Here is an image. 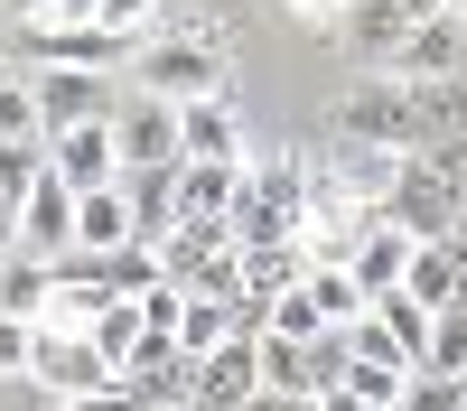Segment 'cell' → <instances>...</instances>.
<instances>
[{
    "label": "cell",
    "instance_id": "1",
    "mask_svg": "<svg viewBox=\"0 0 467 411\" xmlns=\"http://www.w3.org/2000/svg\"><path fill=\"white\" fill-rule=\"evenodd\" d=\"M308 224V159L299 149H271V159H244V197H234V243L271 252V243H299Z\"/></svg>",
    "mask_w": 467,
    "mask_h": 411
},
{
    "label": "cell",
    "instance_id": "2",
    "mask_svg": "<svg viewBox=\"0 0 467 411\" xmlns=\"http://www.w3.org/2000/svg\"><path fill=\"white\" fill-rule=\"evenodd\" d=\"M224 47L215 37H187V28H150L140 47H131V75L122 85L131 94H160V103H206V94H224Z\"/></svg>",
    "mask_w": 467,
    "mask_h": 411
},
{
    "label": "cell",
    "instance_id": "3",
    "mask_svg": "<svg viewBox=\"0 0 467 411\" xmlns=\"http://www.w3.org/2000/svg\"><path fill=\"white\" fill-rule=\"evenodd\" d=\"M327 140H337V149L411 159V85H402V75H365V85H346L337 112H327Z\"/></svg>",
    "mask_w": 467,
    "mask_h": 411
},
{
    "label": "cell",
    "instance_id": "4",
    "mask_svg": "<svg viewBox=\"0 0 467 411\" xmlns=\"http://www.w3.org/2000/svg\"><path fill=\"white\" fill-rule=\"evenodd\" d=\"M28 94H37V122H47V140H57V131L122 122V103H131L122 75H75V66H37V75H28Z\"/></svg>",
    "mask_w": 467,
    "mask_h": 411
},
{
    "label": "cell",
    "instance_id": "5",
    "mask_svg": "<svg viewBox=\"0 0 467 411\" xmlns=\"http://www.w3.org/2000/svg\"><path fill=\"white\" fill-rule=\"evenodd\" d=\"M28 384H47V402H85V393H112V365L94 355V336H47L37 327Z\"/></svg>",
    "mask_w": 467,
    "mask_h": 411
},
{
    "label": "cell",
    "instance_id": "6",
    "mask_svg": "<svg viewBox=\"0 0 467 411\" xmlns=\"http://www.w3.org/2000/svg\"><path fill=\"white\" fill-rule=\"evenodd\" d=\"M112 149H122V178H131V169H178V159H187V149H178V103L131 94L122 122H112Z\"/></svg>",
    "mask_w": 467,
    "mask_h": 411
},
{
    "label": "cell",
    "instance_id": "7",
    "mask_svg": "<svg viewBox=\"0 0 467 411\" xmlns=\"http://www.w3.org/2000/svg\"><path fill=\"white\" fill-rule=\"evenodd\" d=\"M47 178L66 187V197H103V187H122L112 122H94V131H57V140H47Z\"/></svg>",
    "mask_w": 467,
    "mask_h": 411
},
{
    "label": "cell",
    "instance_id": "8",
    "mask_svg": "<svg viewBox=\"0 0 467 411\" xmlns=\"http://www.w3.org/2000/svg\"><path fill=\"white\" fill-rule=\"evenodd\" d=\"M411 28H420V19H402L393 0H346V19H337L346 57H356L365 75H393V66H402V47H411Z\"/></svg>",
    "mask_w": 467,
    "mask_h": 411
},
{
    "label": "cell",
    "instance_id": "9",
    "mask_svg": "<svg viewBox=\"0 0 467 411\" xmlns=\"http://www.w3.org/2000/svg\"><path fill=\"white\" fill-rule=\"evenodd\" d=\"M262 393V346H215V355H197V393H187V411H244Z\"/></svg>",
    "mask_w": 467,
    "mask_h": 411
},
{
    "label": "cell",
    "instance_id": "10",
    "mask_svg": "<svg viewBox=\"0 0 467 411\" xmlns=\"http://www.w3.org/2000/svg\"><path fill=\"white\" fill-rule=\"evenodd\" d=\"M19 252H37V262H66L75 252V197L57 178H37L19 197Z\"/></svg>",
    "mask_w": 467,
    "mask_h": 411
},
{
    "label": "cell",
    "instance_id": "11",
    "mask_svg": "<svg viewBox=\"0 0 467 411\" xmlns=\"http://www.w3.org/2000/svg\"><path fill=\"white\" fill-rule=\"evenodd\" d=\"M178 149H187V159H234V169H244V112H234V94L178 103Z\"/></svg>",
    "mask_w": 467,
    "mask_h": 411
},
{
    "label": "cell",
    "instance_id": "12",
    "mask_svg": "<svg viewBox=\"0 0 467 411\" xmlns=\"http://www.w3.org/2000/svg\"><path fill=\"white\" fill-rule=\"evenodd\" d=\"M393 75H402V85H458V75H467V28L458 19H420Z\"/></svg>",
    "mask_w": 467,
    "mask_h": 411
},
{
    "label": "cell",
    "instance_id": "13",
    "mask_svg": "<svg viewBox=\"0 0 467 411\" xmlns=\"http://www.w3.org/2000/svg\"><path fill=\"white\" fill-rule=\"evenodd\" d=\"M411 252H420V243L402 234V224H383V215H374V234L356 243V262H346V272H356V290H365V299H393V290L411 281Z\"/></svg>",
    "mask_w": 467,
    "mask_h": 411
},
{
    "label": "cell",
    "instance_id": "14",
    "mask_svg": "<svg viewBox=\"0 0 467 411\" xmlns=\"http://www.w3.org/2000/svg\"><path fill=\"white\" fill-rule=\"evenodd\" d=\"M122 206H131V243L160 252L169 224H178V169H131L122 178Z\"/></svg>",
    "mask_w": 467,
    "mask_h": 411
},
{
    "label": "cell",
    "instance_id": "15",
    "mask_svg": "<svg viewBox=\"0 0 467 411\" xmlns=\"http://www.w3.org/2000/svg\"><path fill=\"white\" fill-rule=\"evenodd\" d=\"M467 140V75L458 85H411V149H458Z\"/></svg>",
    "mask_w": 467,
    "mask_h": 411
},
{
    "label": "cell",
    "instance_id": "16",
    "mask_svg": "<svg viewBox=\"0 0 467 411\" xmlns=\"http://www.w3.org/2000/svg\"><path fill=\"white\" fill-rule=\"evenodd\" d=\"M28 47L75 75H131V37H112V28H66V37H28Z\"/></svg>",
    "mask_w": 467,
    "mask_h": 411
},
{
    "label": "cell",
    "instance_id": "17",
    "mask_svg": "<svg viewBox=\"0 0 467 411\" xmlns=\"http://www.w3.org/2000/svg\"><path fill=\"white\" fill-rule=\"evenodd\" d=\"M402 290L420 299V309H458V299H467V243H458V234H449V243H420Z\"/></svg>",
    "mask_w": 467,
    "mask_h": 411
},
{
    "label": "cell",
    "instance_id": "18",
    "mask_svg": "<svg viewBox=\"0 0 467 411\" xmlns=\"http://www.w3.org/2000/svg\"><path fill=\"white\" fill-rule=\"evenodd\" d=\"M234 197H244L234 159H178V224L187 215H234Z\"/></svg>",
    "mask_w": 467,
    "mask_h": 411
},
{
    "label": "cell",
    "instance_id": "19",
    "mask_svg": "<svg viewBox=\"0 0 467 411\" xmlns=\"http://www.w3.org/2000/svg\"><path fill=\"white\" fill-rule=\"evenodd\" d=\"M47 290H57V272L37 252H0V318H47Z\"/></svg>",
    "mask_w": 467,
    "mask_h": 411
},
{
    "label": "cell",
    "instance_id": "20",
    "mask_svg": "<svg viewBox=\"0 0 467 411\" xmlns=\"http://www.w3.org/2000/svg\"><path fill=\"white\" fill-rule=\"evenodd\" d=\"M122 243H131V206H122V187L75 197V252H122Z\"/></svg>",
    "mask_w": 467,
    "mask_h": 411
},
{
    "label": "cell",
    "instance_id": "21",
    "mask_svg": "<svg viewBox=\"0 0 467 411\" xmlns=\"http://www.w3.org/2000/svg\"><path fill=\"white\" fill-rule=\"evenodd\" d=\"M262 393H299V402H318V355H308L299 336H262Z\"/></svg>",
    "mask_w": 467,
    "mask_h": 411
},
{
    "label": "cell",
    "instance_id": "22",
    "mask_svg": "<svg viewBox=\"0 0 467 411\" xmlns=\"http://www.w3.org/2000/svg\"><path fill=\"white\" fill-rule=\"evenodd\" d=\"M140 336H150V318H140V299H103V318H94V355L122 374L131 355H140Z\"/></svg>",
    "mask_w": 467,
    "mask_h": 411
},
{
    "label": "cell",
    "instance_id": "23",
    "mask_svg": "<svg viewBox=\"0 0 467 411\" xmlns=\"http://www.w3.org/2000/svg\"><path fill=\"white\" fill-rule=\"evenodd\" d=\"M299 281H308V252H299V243H271V252H244V290H253V299H290Z\"/></svg>",
    "mask_w": 467,
    "mask_h": 411
},
{
    "label": "cell",
    "instance_id": "24",
    "mask_svg": "<svg viewBox=\"0 0 467 411\" xmlns=\"http://www.w3.org/2000/svg\"><path fill=\"white\" fill-rule=\"evenodd\" d=\"M234 346V299H187L178 309V355H215Z\"/></svg>",
    "mask_w": 467,
    "mask_h": 411
},
{
    "label": "cell",
    "instance_id": "25",
    "mask_svg": "<svg viewBox=\"0 0 467 411\" xmlns=\"http://www.w3.org/2000/svg\"><path fill=\"white\" fill-rule=\"evenodd\" d=\"M28 140H47L37 94H28V75H0V149H28Z\"/></svg>",
    "mask_w": 467,
    "mask_h": 411
},
{
    "label": "cell",
    "instance_id": "26",
    "mask_svg": "<svg viewBox=\"0 0 467 411\" xmlns=\"http://www.w3.org/2000/svg\"><path fill=\"white\" fill-rule=\"evenodd\" d=\"M420 374H449V384L467 374V299H458V309H431V365H420Z\"/></svg>",
    "mask_w": 467,
    "mask_h": 411
},
{
    "label": "cell",
    "instance_id": "27",
    "mask_svg": "<svg viewBox=\"0 0 467 411\" xmlns=\"http://www.w3.org/2000/svg\"><path fill=\"white\" fill-rule=\"evenodd\" d=\"M393 411H467V393L449 384V374H411V384H402V402Z\"/></svg>",
    "mask_w": 467,
    "mask_h": 411
},
{
    "label": "cell",
    "instance_id": "28",
    "mask_svg": "<svg viewBox=\"0 0 467 411\" xmlns=\"http://www.w3.org/2000/svg\"><path fill=\"white\" fill-rule=\"evenodd\" d=\"M37 178H47V140H28V149H0V197H28Z\"/></svg>",
    "mask_w": 467,
    "mask_h": 411
},
{
    "label": "cell",
    "instance_id": "29",
    "mask_svg": "<svg viewBox=\"0 0 467 411\" xmlns=\"http://www.w3.org/2000/svg\"><path fill=\"white\" fill-rule=\"evenodd\" d=\"M160 10H169V0H103V28H112V37H131V47H140V37L160 28Z\"/></svg>",
    "mask_w": 467,
    "mask_h": 411
},
{
    "label": "cell",
    "instance_id": "30",
    "mask_svg": "<svg viewBox=\"0 0 467 411\" xmlns=\"http://www.w3.org/2000/svg\"><path fill=\"white\" fill-rule=\"evenodd\" d=\"M28 355H37V327L28 318H0V374H28Z\"/></svg>",
    "mask_w": 467,
    "mask_h": 411
},
{
    "label": "cell",
    "instance_id": "31",
    "mask_svg": "<svg viewBox=\"0 0 467 411\" xmlns=\"http://www.w3.org/2000/svg\"><path fill=\"white\" fill-rule=\"evenodd\" d=\"M234 336H244V346H262V336H271V299L234 290Z\"/></svg>",
    "mask_w": 467,
    "mask_h": 411
},
{
    "label": "cell",
    "instance_id": "32",
    "mask_svg": "<svg viewBox=\"0 0 467 411\" xmlns=\"http://www.w3.org/2000/svg\"><path fill=\"white\" fill-rule=\"evenodd\" d=\"M281 10L308 19V28H337V19H346V0H281Z\"/></svg>",
    "mask_w": 467,
    "mask_h": 411
},
{
    "label": "cell",
    "instance_id": "33",
    "mask_svg": "<svg viewBox=\"0 0 467 411\" xmlns=\"http://www.w3.org/2000/svg\"><path fill=\"white\" fill-rule=\"evenodd\" d=\"M57 411H140V402H131L122 384H112V393H85V402H57Z\"/></svg>",
    "mask_w": 467,
    "mask_h": 411
},
{
    "label": "cell",
    "instance_id": "34",
    "mask_svg": "<svg viewBox=\"0 0 467 411\" xmlns=\"http://www.w3.org/2000/svg\"><path fill=\"white\" fill-rule=\"evenodd\" d=\"M244 411H318V402H299V393H253Z\"/></svg>",
    "mask_w": 467,
    "mask_h": 411
},
{
    "label": "cell",
    "instance_id": "35",
    "mask_svg": "<svg viewBox=\"0 0 467 411\" xmlns=\"http://www.w3.org/2000/svg\"><path fill=\"white\" fill-rule=\"evenodd\" d=\"M0 252H19V197H0Z\"/></svg>",
    "mask_w": 467,
    "mask_h": 411
},
{
    "label": "cell",
    "instance_id": "36",
    "mask_svg": "<svg viewBox=\"0 0 467 411\" xmlns=\"http://www.w3.org/2000/svg\"><path fill=\"white\" fill-rule=\"evenodd\" d=\"M318 411H383V402H365V393H318Z\"/></svg>",
    "mask_w": 467,
    "mask_h": 411
},
{
    "label": "cell",
    "instance_id": "37",
    "mask_svg": "<svg viewBox=\"0 0 467 411\" xmlns=\"http://www.w3.org/2000/svg\"><path fill=\"white\" fill-rule=\"evenodd\" d=\"M402 19H449V0H393Z\"/></svg>",
    "mask_w": 467,
    "mask_h": 411
},
{
    "label": "cell",
    "instance_id": "38",
    "mask_svg": "<svg viewBox=\"0 0 467 411\" xmlns=\"http://www.w3.org/2000/svg\"><path fill=\"white\" fill-rule=\"evenodd\" d=\"M10 10H19V28H37V19H47V0H10Z\"/></svg>",
    "mask_w": 467,
    "mask_h": 411
},
{
    "label": "cell",
    "instance_id": "39",
    "mask_svg": "<svg viewBox=\"0 0 467 411\" xmlns=\"http://www.w3.org/2000/svg\"><path fill=\"white\" fill-rule=\"evenodd\" d=\"M449 19H458V28H467V0H449Z\"/></svg>",
    "mask_w": 467,
    "mask_h": 411
},
{
    "label": "cell",
    "instance_id": "40",
    "mask_svg": "<svg viewBox=\"0 0 467 411\" xmlns=\"http://www.w3.org/2000/svg\"><path fill=\"white\" fill-rule=\"evenodd\" d=\"M458 243H467V206H458Z\"/></svg>",
    "mask_w": 467,
    "mask_h": 411
},
{
    "label": "cell",
    "instance_id": "41",
    "mask_svg": "<svg viewBox=\"0 0 467 411\" xmlns=\"http://www.w3.org/2000/svg\"><path fill=\"white\" fill-rule=\"evenodd\" d=\"M0 75H10V47H0Z\"/></svg>",
    "mask_w": 467,
    "mask_h": 411
},
{
    "label": "cell",
    "instance_id": "42",
    "mask_svg": "<svg viewBox=\"0 0 467 411\" xmlns=\"http://www.w3.org/2000/svg\"><path fill=\"white\" fill-rule=\"evenodd\" d=\"M458 393H467V374H458Z\"/></svg>",
    "mask_w": 467,
    "mask_h": 411
}]
</instances>
